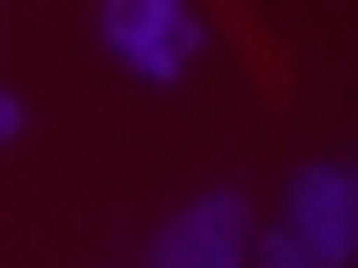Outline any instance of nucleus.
Instances as JSON below:
<instances>
[{"mask_svg":"<svg viewBox=\"0 0 358 268\" xmlns=\"http://www.w3.org/2000/svg\"><path fill=\"white\" fill-rule=\"evenodd\" d=\"M97 38H105V52L127 75L172 89L194 67V52L209 45V30H201V15L187 0H105L97 8Z\"/></svg>","mask_w":358,"mask_h":268,"instance_id":"f257e3e1","label":"nucleus"},{"mask_svg":"<svg viewBox=\"0 0 358 268\" xmlns=\"http://www.w3.org/2000/svg\"><path fill=\"white\" fill-rule=\"evenodd\" d=\"M150 268H254V201L239 186L187 201L150 239Z\"/></svg>","mask_w":358,"mask_h":268,"instance_id":"f03ea898","label":"nucleus"},{"mask_svg":"<svg viewBox=\"0 0 358 268\" xmlns=\"http://www.w3.org/2000/svg\"><path fill=\"white\" fill-rule=\"evenodd\" d=\"M284 231L321 268L358 261V172L351 164H299L284 194Z\"/></svg>","mask_w":358,"mask_h":268,"instance_id":"7ed1b4c3","label":"nucleus"},{"mask_svg":"<svg viewBox=\"0 0 358 268\" xmlns=\"http://www.w3.org/2000/svg\"><path fill=\"white\" fill-rule=\"evenodd\" d=\"M254 268H321V261L276 223V231H254Z\"/></svg>","mask_w":358,"mask_h":268,"instance_id":"20e7f679","label":"nucleus"},{"mask_svg":"<svg viewBox=\"0 0 358 268\" xmlns=\"http://www.w3.org/2000/svg\"><path fill=\"white\" fill-rule=\"evenodd\" d=\"M22 127H30V112H22V97H15V89H0V142H15Z\"/></svg>","mask_w":358,"mask_h":268,"instance_id":"39448f33","label":"nucleus"}]
</instances>
